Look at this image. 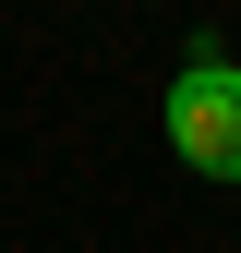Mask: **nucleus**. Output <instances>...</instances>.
I'll list each match as a JSON object with an SVG mask.
<instances>
[{
	"instance_id": "f257e3e1",
	"label": "nucleus",
	"mask_w": 241,
	"mask_h": 253,
	"mask_svg": "<svg viewBox=\"0 0 241 253\" xmlns=\"http://www.w3.org/2000/svg\"><path fill=\"white\" fill-rule=\"evenodd\" d=\"M169 145H181V169L241 181V73L229 60H193V73L169 84Z\"/></svg>"
}]
</instances>
